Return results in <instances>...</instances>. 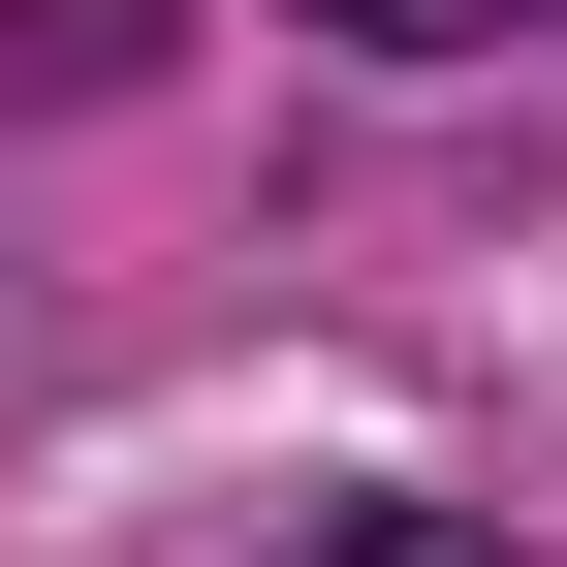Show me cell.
I'll return each instance as SVG.
<instances>
[{"mask_svg":"<svg viewBox=\"0 0 567 567\" xmlns=\"http://www.w3.org/2000/svg\"><path fill=\"white\" fill-rule=\"evenodd\" d=\"M316 567H536V536H442V505H379V536H316Z\"/></svg>","mask_w":567,"mask_h":567,"instance_id":"obj_3","label":"cell"},{"mask_svg":"<svg viewBox=\"0 0 567 567\" xmlns=\"http://www.w3.org/2000/svg\"><path fill=\"white\" fill-rule=\"evenodd\" d=\"M0 63H32V95H126V63H158V0H0Z\"/></svg>","mask_w":567,"mask_h":567,"instance_id":"obj_1","label":"cell"},{"mask_svg":"<svg viewBox=\"0 0 567 567\" xmlns=\"http://www.w3.org/2000/svg\"><path fill=\"white\" fill-rule=\"evenodd\" d=\"M316 32H410V63H473V32H567V0H316Z\"/></svg>","mask_w":567,"mask_h":567,"instance_id":"obj_2","label":"cell"}]
</instances>
